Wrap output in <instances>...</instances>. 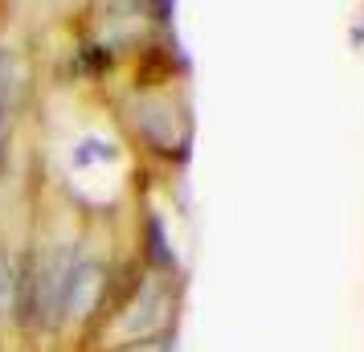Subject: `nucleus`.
<instances>
[{"mask_svg": "<svg viewBox=\"0 0 364 352\" xmlns=\"http://www.w3.org/2000/svg\"><path fill=\"white\" fill-rule=\"evenodd\" d=\"M78 246H62L53 250L33 274V299H29V311H33L46 328H58L62 324V307H66V287H70V274L78 267Z\"/></svg>", "mask_w": 364, "mask_h": 352, "instance_id": "f257e3e1", "label": "nucleus"}, {"mask_svg": "<svg viewBox=\"0 0 364 352\" xmlns=\"http://www.w3.org/2000/svg\"><path fill=\"white\" fill-rule=\"evenodd\" d=\"M102 274H107V270H102V262H95V258H78V267H74L70 287H66V307H62V319L90 316V311H95L102 287H107V279H102Z\"/></svg>", "mask_w": 364, "mask_h": 352, "instance_id": "f03ea898", "label": "nucleus"}, {"mask_svg": "<svg viewBox=\"0 0 364 352\" xmlns=\"http://www.w3.org/2000/svg\"><path fill=\"white\" fill-rule=\"evenodd\" d=\"M90 160H111V144H102V139H82L78 151H74V164H90Z\"/></svg>", "mask_w": 364, "mask_h": 352, "instance_id": "7ed1b4c3", "label": "nucleus"}]
</instances>
